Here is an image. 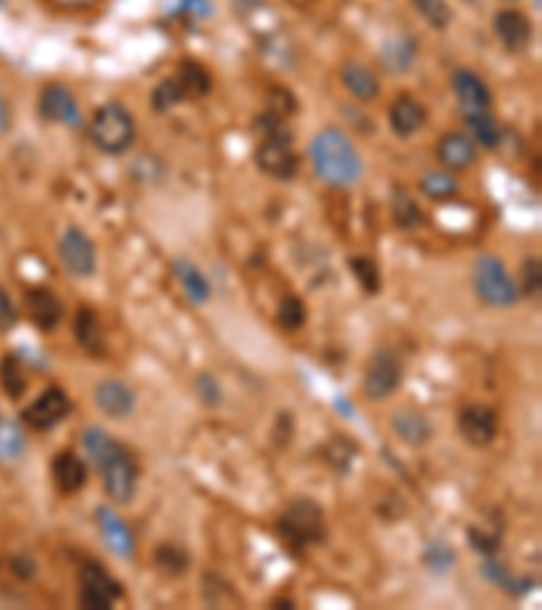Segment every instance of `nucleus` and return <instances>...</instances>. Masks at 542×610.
Instances as JSON below:
<instances>
[{"label": "nucleus", "instance_id": "f257e3e1", "mask_svg": "<svg viewBox=\"0 0 542 610\" xmlns=\"http://www.w3.org/2000/svg\"><path fill=\"white\" fill-rule=\"evenodd\" d=\"M82 442L93 459L95 470L101 472L103 491L109 494V499L120 505L133 502L136 488H139V464L133 459V453L98 426H87Z\"/></svg>", "mask_w": 542, "mask_h": 610}, {"label": "nucleus", "instance_id": "f03ea898", "mask_svg": "<svg viewBox=\"0 0 542 610\" xmlns=\"http://www.w3.org/2000/svg\"><path fill=\"white\" fill-rule=\"evenodd\" d=\"M309 160H312V169H315L318 179H323L328 188L334 190L353 188L358 179L364 177L361 152L337 128H323L315 139L309 141Z\"/></svg>", "mask_w": 542, "mask_h": 610}, {"label": "nucleus", "instance_id": "7ed1b4c3", "mask_svg": "<svg viewBox=\"0 0 542 610\" xmlns=\"http://www.w3.org/2000/svg\"><path fill=\"white\" fill-rule=\"evenodd\" d=\"M258 133L261 141L255 147V166L263 171L266 177L277 179V182H290L299 174V155L293 152V133L282 117L266 114L258 120Z\"/></svg>", "mask_w": 542, "mask_h": 610}, {"label": "nucleus", "instance_id": "20e7f679", "mask_svg": "<svg viewBox=\"0 0 542 610\" xmlns=\"http://www.w3.org/2000/svg\"><path fill=\"white\" fill-rule=\"evenodd\" d=\"M90 141L103 155H122L131 150V144L136 141V120L128 112V106L117 101L103 104L90 122Z\"/></svg>", "mask_w": 542, "mask_h": 610}, {"label": "nucleus", "instance_id": "39448f33", "mask_svg": "<svg viewBox=\"0 0 542 610\" xmlns=\"http://www.w3.org/2000/svg\"><path fill=\"white\" fill-rule=\"evenodd\" d=\"M472 288H475L477 299L488 304V307H496V310L513 307V304H518V299H521L518 282L510 277L502 258H496V255L491 253L480 255L475 261V269H472Z\"/></svg>", "mask_w": 542, "mask_h": 610}, {"label": "nucleus", "instance_id": "423d86ee", "mask_svg": "<svg viewBox=\"0 0 542 610\" xmlns=\"http://www.w3.org/2000/svg\"><path fill=\"white\" fill-rule=\"evenodd\" d=\"M277 532L290 548H309V545H318L326 537V518L320 505H315L312 499L301 497L293 499L288 510L277 518Z\"/></svg>", "mask_w": 542, "mask_h": 610}, {"label": "nucleus", "instance_id": "0eeeda50", "mask_svg": "<svg viewBox=\"0 0 542 610\" xmlns=\"http://www.w3.org/2000/svg\"><path fill=\"white\" fill-rule=\"evenodd\" d=\"M79 602L87 610H109L122 597V583L103 564L85 562L79 570Z\"/></svg>", "mask_w": 542, "mask_h": 610}, {"label": "nucleus", "instance_id": "6e6552de", "mask_svg": "<svg viewBox=\"0 0 542 610\" xmlns=\"http://www.w3.org/2000/svg\"><path fill=\"white\" fill-rule=\"evenodd\" d=\"M402 385V358L393 350H377L366 366L364 375V399L369 402H385L388 396L396 394V388Z\"/></svg>", "mask_w": 542, "mask_h": 610}, {"label": "nucleus", "instance_id": "1a4fd4ad", "mask_svg": "<svg viewBox=\"0 0 542 610\" xmlns=\"http://www.w3.org/2000/svg\"><path fill=\"white\" fill-rule=\"evenodd\" d=\"M57 253L60 261L74 277H93L98 269V255H95L93 239L79 226H68L57 242Z\"/></svg>", "mask_w": 542, "mask_h": 610}, {"label": "nucleus", "instance_id": "9d476101", "mask_svg": "<svg viewBox=\"0 0 542 610\" xmlns=\"http://www.w3.org/2000/svg\"><path fill=\"white\" fill-rule=\"evenodd\" d=\"M71 413V399L60 388V385H49L36 402L28 404V410L22 413V421L28 423L33 432H49L57 423H63Z\"/></svg>", "mask_w": 542, "mask_h": 610}, {"label": "nucleus", "instance_id": "9b49d317", "mask_svg": "<svg viewBox=\"0 0 542 610\" xmlns=\"http://www.w3.org/2000/svg\"><path fill=\"white\" fill-rule=\"evenodd\" d=\"M450 87H453V93H456V101L458 106H461V114H464V117L491 112L494 98H491V90H488L483 76L477 74V71H472V68H458V71H453V76H450Z\"/></svg>", "mask_w": 542, "mask_h": 610}, {"label": "nucleus", "instance_id": "f8f14e48", "mask_svg": "<svg viewBox=\"0 0 542 610\" xmlns=\"http://www.w3.org/2000/svg\"><path fill=\"white\" fill-rule=\"evenodd\" d=\"M38 114H41V120L52 122V125H66V128H79V122H82L79 101L66 85H47L38 93Z\"/></svg>", "mask_w": 542, "mask_h": 610}, {"label": "nucleus", "instance_id": "ddd939ff", "mask_svg": "<svg viewBox=\"0 0 542 610\" xmlns=\"http://www.w3.org/2000/svg\"><path fill=\"white\" fill-rule=\"evenodd\" d=\"M458 432L461 437L475 445V448H486L496 440V432H499V418L496 413L488 407V404H467L461 413H458Z\"/></svg>", "mask_w": 542, "mask_h": 610}, {"label": "nucleus", "instance_id": "4468645a", "mask_svg": "<svg viewBox=\"0 0 542 610\" xmlns=\"http://www.w3.org/2000/svg\"><path fill=\"white\" fill-rule=\"evenodd\" d=\"M494 33L505 44L507 52H524L532 44V22L524 11L502 9L494 14Z\"/></svg>", "mask_w": 542, "mask_h": 610}, {"label": "nucleus", "instance_id": "2eb2a0df", "mask_svg": "<svg viewBox=\"0 0 542 610\" xmlns=\"http://www.w3.org/2000/svg\"><path fill=\"white\" fill-rule=\"evenodd\" d=\"M25 307H28L30 320L38 331H55L66 315L60 296L49 288H33V291L25 293Z\"/></svg>", "mask_w": 542, "mask_h": 610}, {"label": "nucleus", "instance_id": "dca6fc26", "mask_svg": "<svg viewBox=\"0 0 542 610\" xmlns=\"http://www.w3.org/2000/svg\"><path fill=\"white\" fill-rule=\"evenodd\" d=\"M95 404H98V410L106 418L122 421V418H128L133 413L136 396H133L131 388L122 383V380H112L109 377V380H101V383L95 385Z\"/></svg>", "mask_w": 542, "mask_h": 610}, {"label": "nucleus", "instance_id": "f3484780", "mask_svg": "<svg viewBox=\"0 0 542 610\" xmlns=\"http://www.w3.org/2000/svg\"><path fill=\"white\" fill-rule=\"evenodd\" d=\"M95 521L101 526V535L106 540V545L112 548L114 554L120 559H133L136 554V540H133V532L128 529V524L122 521L112 507L101 505L95 510Z\"/></svg>", "mask_w": 542, "mask_h": 610}, {"label": "nucleus", "instance_id": "a211bd4d", "mask_svg": "<svg viewBox=\"0 0 542 610\" xmlns=\"http://www.w3.org/2000/svg\"><path fill=\"white\" fill-rule=\"evenodd\" d=\"M437 160L445 171H467L477 163V144L467 133H445L437 141Z\"/></svg>", "mask_w": 542, "mask_h": 610}, {"label": "nucleus", "instance_id": "6ab92c4d", "mask_svg": "<svg viewBox=\"0 0 542 610\" xmlns=\"http://www.w3.org/2000/svg\"><path fill=\"white\" fill-rule=\"evenodd\" d=\"M426 120H429L426 106H423L418 98H412V95H399L391 104V109H388L391 131L396 133V136H402V139L415 136V133L426 125Z\"/></svg>", "mask_w": 542, "mask_h": 610}, {"label": "nucleus", "instance_id": "aec40b11", "mask_svg": "<svg viewBox=\"0 0 542 610\" xmlns=\"http://www.w3.org/2000/svg\"><path fill=\"white\" fill-rule=\"evenodd\" d=\"M171 272H174L179 288H182V293H185L187 301H190L193 307H204L206 301L212 299V282H209V277H206L193 261L174 258V261H171Z\"/></svg>", "mask_w": 542, "mask_h": 610}, {"label": "nucleus", "instance_id": "412c9836", "mask_svg": "<svg viewBox=\"0 0 542 610\" xmlns=\"http://www.w3.org/2000/svg\"><path fill=\"white\" fill-rule=\"evenodd\" d=\"M52 483L60 494H79L87 486V467L74 451L57 453L52 461Z\"/></svg>", "mask_w": 542, "mask_h": 610}, {"label": "nucleus", "instance_id": "4be33fe9", "mask_svg": "<svg viewBox=\"0 0 542 610\" xmlns=\"http://www.w3.org/2000/svg\"><path fill=\"white\" fill-rule=\"evenodd\" d=\"M418 57V44L412 36H391L380 49V66L385 74L402 76L410 74Z\"/></svg>", "mask_w": 542, "mask_h": 610}, {"label": "nucleus", "instance_id": "5701e85b", "mask_svg": "<svg viewBox=\"0 0 542 610\" xmlns=\"http://www.w3.org/2000/svg\"><path fill=\"white\" fill-rule=\"evenodd\" d=\"M339 79H342V87H345L347 93L353 95L356 101H361V104H369V101H374L380 95V79L364 63H356V60L345 63L342 71H339Z\"/></svg>", "mask_w": 542, "mask_h": 610}, {"label": "nucleus", "instance_id": "b1692460", "mask_svg": "<svg viewBox=\"0 0 542 610\" xmlns=\"http://www.w3.org/2000/svg\"><path fill=\"white\" fill-rule=\"evenodd\" d=\"M391 432L402 442L412 445V448H423V445H429L431 437H434V426H431L429 418L418 413V410H399V413L391 418Z\"/></svg>", "mask_w": 542, "mask_h": 610}, {"label": "nucleus", "instance_id": "393cba45", "mask_svg": "<svg viewBox=\"0 0 542 610\" xmlns=\"http://www.w3.org/2000/svg\"><path fill=\"white\" fill-rule=\"evenodd\" d=\"M174 79H177L185 101H201V98L212 93V74L198 60H182Z\"/></svg>", "mask_w": 542, "mask_h": 610}, {"label": "nucleus", "instance_id": "a878e982", "mask_svg": "<svg viewBox=\"0 0 542 610\" xmlns=\"http://www.w3.org/2000/svg\"><path fill=\"white\" fill-rule=\"evenodd\" d=\"M74 337H76V342L82 345L85 353H90V356H103L106 342H103L101 318H98V312L95 310H90V307H82V310L76 312Z\"/></svg>", "mask_w": 542, "mask_h": 610}, {"label": "nucleus", "instance_id": "bb28decb", "mask_svg": "<svg viewBox=\"0 0 542 610\" xmlns=\"http://www.w3.org/2000/svg\"><path fill=\"white\" fill-rule=\"evenodd\" d=\"M391 212H393V220H396V226L404 228V231H410V228H418L423 223V217H426L421 212V207H418L415 196H410V190H407V188L393 190Z\"/></svg>", "mask_w": 542, "mask_h": 610}, {"label": "nucleus", "instance_id": "cd10ccee", "mask_svg": "<svg viewBox=\"0 0 542 610\" xmlns=\"http://www.w3.org/2000/svg\"><path fill=\"white\" fill-rule=\"evenodd\" d=\"M464 120L469 125V139L475 141V144L486 147V150H496L502 144V131H499V125H496L491 112L472 114V117H464Z\"/></svg>", "mask_w": 542, "mask_h": 610}, {"label": "nucleus", "instance_id": "c85d7f7f", "mask_svg": "<svg viewBox=\"0 0 542 610\" xmlns=\"http://www.w3.org/2000/svg\"><path fill=\"white\" fill-rule=\"evenodd\" d=\"M421 193L429 201H437V204L453 201L458 196V179L453 174H448V171H429L421 179Z\"/></svg>", "mask_w": 542, "mask_h": 610}, {"label": "nucleus", "instance_id": "c756f323", "mask_svg": "<svg viewBox=\"0 0 542 610\" xmlns=\"http://www.w3.org/2000/svg\"><path fill=\"white\" fill-rule=\"evenodd\" d=\"M412 9L418 11L423 22L434 30H448L453 22V9L448 0H410Z\"/></svg>", "mask_w": 542, "mask_h": 610}, {"label": "nucleus", "instance_id": "7c9ffc66", "mask_svg": "<svg viewBox=\"0 0 542 610\" xmlns=\"http://www.w3.org/2000/svg\"><path fill=\"white\" fill-rule=\"evenodd\" d=\"M350 272H353V277H356L358 285H361L366 293H380V288H383L380 266H377L369 255H353V258H350Z\"/></svg>", "mask_w": 542, "mask_h": 610}, {"label": "nucleus", "instance_id": "2f4dec72", "mask_svg": "<svg viewBox=\"0 0 542 610\" xmlns=\"http://www.w3.org/2000/svg\"><path fill=\"white\" fill-rule=\"evenodd\" d=\"M277 323H280V329L285 331H299L301 326L307 323V304L301 301V296L288 293V296L280 301V307H277Z\"/></svg>", "mask_w": 542, "mask_h": 610}, {"label": "nucleus", "instance_id": "473e14b6", "mask_svg": "<svg viewBox=\"0 0 542 610\" xmlns=\"http://www.w3.org/2000/svg\"><path fill=\"white\" fill-rule=\"evenodd\" d=\"M0 383H3V391L11 399H19V396L25 394L28 377H25V369H22V364L14 356L3 358V364H0Z\"/></svg>", "mask_w": 542, "mask_h": 610}, {"label": "nucleus", "instance_id": "72a5a7b5", "mask_svg": "<svg viewBox=\"0 0 542 610\" xmlns=\"http://www.w3.org/2000/svg\"><path fill=\"white\" fill-rule=\"evenodd\" d=\"M155 564H158V570H163V573L182 575L187 573V567H190V556H187L179 545L166 543L155 551Z\"/></svg>", "mask_w": 542, "mask_h": 610}, {"label": "nucleus", "instance_id": "f704fd0d", "mask_svg": "<svg viewBox=\"0 0 542 610\" xmlns=\"http://www.w3.org/2000/svg\"><path fill=\"white\" fill-rule=\"evenodd\" d=\"M185 101V95H182V90H179L177 79L174 76H169V79H163L155 90H152L150 95V104L155 112H171L174 106L182 104Z\"/></svg>", "mask_w": 542, "mask_h": 610}, {"label": "nucleus", "instance_id": "c9c22d12", "mask_svg": "<svg viewBox=\"0 0 542 610\" xmlns=\"http://www.w3.org/2000/svg\"><path fill=\"white\" fill-rule=\"evenodd\" d=\"M196 388L206 407H217V404L223 402V388H220V383H217L212 372H201L196 377Z\"/></svg>", "mask_w": 542, "mask_h": 610}, {"label": "nucleus", "instance_id": "e433bc0d", "mask_svg": "<svg viewBox=\"0 0 542 610\" xmlns=\"http://www.w3.org/2000/svg\"><path fill=\"white\" fill-rule=\"evenodd\" d=\"M269 114H274V117H288V114H296V98L285 90V87H274L271 90V109Z\"/></svg>", "mask_w": 542, "mask_h": 610}, {"label": "nucleus", "instance_id": "4c0bfd02", "mask_svg": "<svg viewBox=\"0 0 542 610\" xmlns=\"http://www.w3.org/2000/svg\"><path fill=\"white\" fill-rule=\"evenodd\" d=\"M540 285H542V269H540V258H526L524 261V293L526 296H540Z\"/></svg>", "mask_w": 542, "mask_h": 610}, {"label": "nucleus", "instance_id": "58836bf2", "mask_svg": "<svg viewBox=\"0 0 542 610\" xmlns=\"http://www.w3.org/2000/svg\"><path fill=\"white\" fill-rule=\"evenodd\" d=\"M453 559H456V556H453V551H450V548H445V545H440V543L429 545V551L423 554V562L429 564V567H434V570H448L450 564H453Z\"/></svg>", "mask_w": 542, "mask_h": 610}, {"label": "nucleus", "instance_id": "ea45409f", "mask_svg": "<svg viewBox=\"0 0 542 610\" xmlns=\"http://www.w3.org/2000/svg\"><path fill=\"white\" fill-rule=\"evenodd\" d=\"M17 307H14V301H11V296L3 288H0V331H11L14 326H17Z\"/></svg>", "mask_w": 542, "mask_h": 610}, {"label": "nucleus", "instance_id": "a19ab883", "mask_svg": "<svg viewBox=\"0 0 542 610\" xmlns=\"http://www.w3.org/2000/svg\"><path fill=\"white\" fill-rule=\"evenodd\" d=\"M182 11L193 14V17H209L212 14V3L209 0H182Z\"/></svg>", "mask_w": 542, "mask_h": 610}, {"label": "nucleus", "instance_id": "79ce46f5", "mask_svg": "<svg viewBox=\"0 0 542 610\" xmlns=\"http://www.w3.org/2000/svg\"><path fill=\"white\" fill-rule=\"evenodd\" d=\"M469 537H472V540H475V548L477 551H483V554H494L496 548H499V545H496V540L494 537H486V535H480V532H477V529H469Z\"/></svg>", "mask_w": 542, "mask_h": 610}, {"label": "nucleus", "instance_id": "37998d69", "mask_svg": "<svg viewBox=\"0 0 542 610\" xmlns=\"http://www.w3.org/2000/svg\"><path fill=\"white\" fill-rule=\"evenodd\" d=\"M57 9L63 11H85V9H93V6H98L101 0H52Z\"/></svg>", "mask_w": 542, "mask_h": 610}, {"label": "nucleus", "instance_id": "c03bdc74", "mask_svg": "<svg viewBox=\"0 0 542 610\" xmlns=\"http://www.w3.org/2000/svg\"><path fill=\"white\" fill-rule=\"evenodd\" d=\"M11 128V112H9V104L3 101V95H0V136L9 131Z\"/></svg>", "mask_w": 542, "mask_h": 610}, {"label": "nucleus", "instance_id": "a18cd8bd", "mask_svg": "<svg viewBox=\"0 0 542 610\" xmlns=\"http://www.w3.org/2000/svg\"><path fill=\"white\" fill-rule=\"evenodd\" d=\"M274 605H277V608H296V602L293 600H274Z\"/></svg>", "mask_w": 542, "mask_h": 610}]
</instances>
